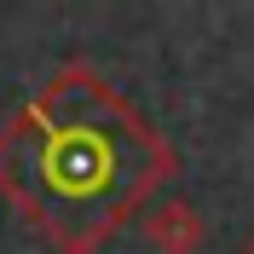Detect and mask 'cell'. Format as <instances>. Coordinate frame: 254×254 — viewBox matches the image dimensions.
<instances>
[{
    "label": "cell",
    "mask_w": 254,
    "mask_h": 254,
    "mask_svg": "<svg viewBox=\"0 0 254 254\" xmlns=\"http://www.w3.org/2000/svg\"><path fill=\"white\" fill-rule=\"evenodd\" d=\"M168 174L162 133L87 64H64L0 133V190L58 254H98Z\"/></svg>",
    "instance_id": "6da1fadb"
},
{
    "label": "cell",
    "mask_w": 254,
    "mask_h": 254,
    "mask_svg": "<svg viewBox=\"0 0 254 254\" xmlns=\"http://www.w3.org/2000/svg\"><path fill=\"white\" fill-rule=\"evenodd\" d=\"M139 231L156 254H202L208 249V220L190 196H162L156 208H144Z\"/></svg>",
    "instance_id": "7a4b0ae2"
},
{
    "label": "cell",
    "mask_w": 254,
    "mask_h": 254,
    "mask_svg": "<svg viewBox=\"0 0 254 254\" xmlns=\"http://www.w3.org/2000/svg\"><path fill=\"white\" fill-rule=\"evenodd\" d=\"M243 254H254V231H249V243H243Z\"/></svg>",
    "instance_id": "3957f363"
}]
</instances>
